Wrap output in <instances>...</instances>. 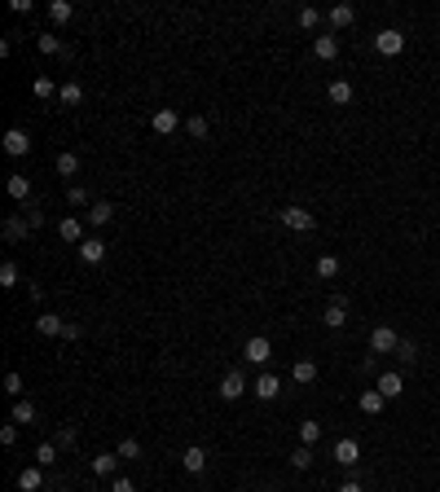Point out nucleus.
I'll use <instances>...</instances> for the list:
<instances>
[{"mask_svg": "<svg viewBox=\"0 0 440 492\" xmlns=\"http://www.w3.org/2000/svg\"><path fill=\"white\" fill-rule=\"evenodd\" d=\"M396 343H401V334L392 330V325H374V330H370V352L387 356V352H396Z\"/></svg>", "mask_w": 440, "mask_h": 492, "instance_id": "4", "label": "nucleus"}, {"mask_svg": "<svg viewBox=\"0 0 440 492\" xmlns=\"http://www.w3.org/2000/svg\"><path fill=\"white\" fill-rule=\"evenodd\" d=\"M396 360H401V365H414V360H418V348H414V339H401L396 343V352H392Z\"/></svg>", "mask_w": 440, "mask_h": 492, "instance_id": "34", "label": "nucleus"}, {"mask_svg": "<svg viewBox=\"0 0 440 492\" xmlns=\"http://www.w3.org/2000/svg\"><path fill=\"white\" fill-rule=\"evenodd\" d=\"M75 439H79V431H75V426H67V431L58 435V449H75Z\"/></svg>", "mask_w": 440, "mask_h": 492, "instance_id": "44", "label": "nucleus"}, {"mask_svg": "<svg viewBox=\"0 0 440 492\" xmlns=\"http://www.w3.org/2000/svg\"><path fill=\"white\" fill-rule=\"evenodd\" d=\"M242 356H247L251 365H269V356H273V339H269V334H251V339H247V348H242Z\"/></svg>", "mask_w": 440, "mask_h": 492, "instance_id": "3", "label": "nucleus"}, {"mask_svg": "<svg viewBox=\"0 0 440 492\" xmlns=\"http://www.w3.org/2000/svg\"><path fill=\"white\" fill-rule=\"evenodd\" d=\"M291 378L308 387V383L317 378V360H295V365H291Z\"/></svg>", "mask_w": 440, "mask_h": 492, "instance_id": "23", "label": "nucleus"}, {"mask_svg": "<svg viewBox=\"0 0 440 492\" xmlns=\"http://www.w3.org/2000/svg\"><path fill=\"white\" fill-rule=\"evenodd\" d=\"M295 18H300V27H304V31H313V27H321V13H317L313 5H304V9L295 13Z\"/></svg>", "mask_w": 440, "mask_h": 492, "instance_id": "39", "label": "nucleus"}, {"mask_svg": "<svg viewBox=\"0 0 440 492\" xmlns=\"http://www.w3.org/2000/svg\"><path fill=\"white\" fill-rule=\"evenodd\" d=\"M67 203H71V207H93V198H88V189H84V185H71Z\"/></svg>", "mask_w": 440, "mask_h": 492, "instance_id": "40", "label": "nucleus"}, {"mask_svg": "<svg viewBox=\"0 0 440 492\" xmlns=\"http://www.w3.org/2000/svg\"><path fill=\"white\" fill-rule=\"evenodd\" d=\"M5 391L22 400V374H13V369H9V374H5Z\"/></svg>", "mask_w": 440, "mask_h": 492, "instance_id": "42", "label": "nucleus"}, {"mask_svg": "<svg viewBox=\"0 0 440 492\" xmlns=\"http://www.w3.org/2000/svg\"><path fill=\"white\" fill-rule=\"evenodd\" d=\"M374 387H379L387 400H396L401 391H405V378H401V374H379V383H374Z\"/></svg>", "mask_w": 440, "mask_h": 492, "instance_id": "22", "label": "nucleus"}, {"mask_svg": "<svg viewBox=\"0 0 440 492\" xmlns=\"http://www.w3.org/2000/svg\"><path fill=\"white\" fill-rule=\"evenodd\" d=\"M58 102H62V106H79V102H84V88H79L75 79H67V84L58 88Z\"/></svg>", "mask_w": 440, "mask_h": 492, "instance_id": "26", "label": "nucleus"}, {"mask_svg": "<svg viewBox=\"0 0 440 492\" xmlns=\"http://www.w3.org/2000/svg\"><path fill=\"white\" fill-rule=\"evenodd\" d=\"M5 189H9V198H13V203H27V198H31V180H27V176H18V172L5 180Z\"/></svg>", "mask_w": 440, "mask_h": 492, "instance_id": "21", "label": "nucleus"}, {"mask_svg": "<svg viewBox=\"0 0 440 492\" xmlns=\"http://www.w3.org/2000/svg\"><path fill=\"white\" fill-rule=\"evenodd\" d=\"M321 321H326V330H344V321H348V299H331V303H326V313H321Z\"/></svg>", "mask_w": 440, "mask_h": 492, "instance_id": "11", "label": "nucleus"}, {"mask_svg": "<svg viewBox=\"0 0 440 492\" xmlns=\"http://www.w3.org/2000/svg\"><path fill=\"white\" fill-rule=\"evenodd\" d=\"M313 57L317 62H335L339 57V36H335V31H326V36L313 40Z\"/></svg>", "mask_w": 440, "mask_h": 492, "instance_id": "12", "label": "nucleus"}, {"mask_svg": "<svg viewBox=\"0 0 440 492\" xmlns=\"http://www.w3.org/2000/svg\"><path fill=\"white\" fill-rule=\"evenodd\" d=\"M278 220L291 228V233H313V228H317V216H313L308 207H282Z\"/></svg>", "mask_w": 440, "mask_h": 492, "instance_id": "1", "label": "nucleus"}, {"mask_svg": "<svg viewBox=\"0 0 440 492\" xmlns=\"http://www.w3.org/2000/svg\"><path fill=\"white\" fill-rule=\"evenodd\" d=\"M36 330H40L44 339H67V321H62L58 313H40V317H36Z\"/></svg>", "mask_w": 440, "mask_h": 492, "instance_id": "10", "label": "nucleus"}, {"mask_svg": "<svg viewBox=\"0 0 440 492\" xmlns=\"http://www.w3.org/2000/svg\"><path fill=\"white\" fill-rule=\"evenodd\" d=\"M326 97H331L335 106H348L352 102V84H348V79H335V84L326 88Z\"/></svg>", "mask_w": 440, "mask_h": 492, "instance_id": "25", "label": "nucleus"}, {"mask_svg": "<svg viewBox=\"0 0 440 492\" xmlns=\"http://www.w3.org/2000/svg\"><path fill=\"white\" fill-rule=\"evenodd\" d=\"M53 462H58V439H44L36 449V466H53Z\"/></svg>", "mask_w": 440, "mask_h": 492, "instance_id": "33", "label": "nucleus"}, {"mask_svg": "<svg viewBox=\"0 0 440 492\" xmlns=\"http://www.w3.org/2000/svg\"><path fill=\"white\" fill-rule=\"evenodd\" d=\"M40 488H44V466L18 470V492H40Z\"/></svg>", "mask_w": 440, "mask_h": 492, "instance_id": "19", "label": "nucleus"}, {"mask_svg": "<svg viewBox=\"0 0 440 492\" xmlns=\"http://www.w3.org/2000/svg\"><path fill=\"white\" fill-rule=\"evenodd\" d=\"M308 466H313V449L300 444L295 453H291V470H308Z\"/></svg>", "mask_w": 440, "mask_h": 492, "instance_id": "37", "label": "nucleus"}, {"mask_svg": "<svg viewBox=\"0 0 440 492\" xmlns=\"http://www.w3.org/2000/svg\"><path fill=\"white\" fill-rule=\"evenodd\" d=\"M313 273L321 277V282H335V277H339V255H321Z\"/></svg>", "mask_w": 440, "mask_h": 492, "instance_id": "27", "label": "nucleus"}, {"mask_svg": "<svg viewBox=\"0 0 440 492\" xmlns=\"http://www.w3.org/2000/svg\"><path fill=\"white\" fill-rule=\"evenodd\" d=\"M58 238H62V242H75V246H79V242H84V220H75V216H62V220H58Z\"/></svg>", "mask_w": 440, "mask_h": 492, "instance_id": "16", "label": "nucleus"}, {"mask_svg": "<svg viewBox=\"0 0 440 492\" xmlns=\"http://www.w3.org/2000/svg\"><path fill=\"white\" fill-rule=\"evenodd\" d=\"M115 470H119V453H97L93 457V474H97V479H115Z\"/></svg>", "mask_w": 440, "mask_h": 492, "instance_id": "17", "label": "nucleus"}, {"mask_svg": "<svg viewBox=\"0 0 440 492\" xmlns=\"http://www.w3.org/2000/svg\"><path fill=\"white\" fill-rule=\"evenodd\" d=\"M251 391H255L260 400H278V391H282V378H278V374H269V369H265V374H260V378H255V387H251Z\"/></svg>", "mask_w": 440, "mask_h": 492, "instance_id": "13", "label": "nucleus"}, {"mask_svg": "<svg viewBox=\"0 0 440 492\" xmlns=\"http://www.w3.org/2000/svg\"><path fill=\"white\" fill-rule=\"evenodd\" d=\"M185 132H189L194 141H207V132H211V123L203 119V114H189V119H185Z\"/></svg>", "mask_w": 440, "mask_h": 492, "instance_id": "28", "label": "nucleus"}, {"mask_svg": "<svg viewBox=\"0 0 440 492\" xmlns=\"http://www.w3.org/2000/svg\"><path fill=\"white\" fill-rule=\"evenodd\" d=\"M79 259H84V264H102V259H106V242L102 238H84V242H79Z\"/></svg>", "mask_w": 440, "mask_h": 492, "instance_id": "18", "label": "nucleus"}, {"mask_svg": "<svg viewBox=\"0 0 440 492\" xmlns=\"http://www.w3.org/2000/svg\"><path fill=\"white\" fill-rule=\"evenodd\" d=\"M119 462H137V457H141V444H137V439H119Z\"/></svg>", "mask_w": 440, "mask_h": 492, "instance_id": "38", "label": "nucleus"}, {"mask_svg": "<svg viewBox=\"0 0 440 492\" xmlns=\"http://www.w3.org/2000/svg\"><path fill=\"white\" fill-rule=\"evenodd\" d=\"M71 13H75L71 0H53V5H48V18L53 22H71Z\"/></svg>", "mask_w": 440, "mask_h": 492, "instance_id": "36", "label": "nucleus"}, {"mask_svg": "<svg viewBox=\"0 0 440 492\" xmlns=\"http://www.w3.org/2000/svg\"><path fill=\"white\" fill-rule=\"evenodd\" d=\"M58 88H62V84H53L48 75H36V84H31V93H36L40 102H48V97H58Z\"/></svg>", "mask_w": 440, "mask_h": 492, "instance_id": "29", "label": "nucleus"}, {"mask_svg": "<svg viewBox=\"0 0 440 492\" xmlns=\"http://www.w3.org/2000/svg\"><path fill=\"white\" fill-rule=\"evenodd\" d=\"M356 409H361V414H366V418H379V414H383V409H387V396H383V391H379V387H366V391H361V396H356Z\"/></svg>", "mask_w": 440, "mask_h": 492, "instance_id": "6", "label": "nucleus"}, {"mask_svg": "<svg viewBox=\"0 0 440 492\" xmlns=\"http://www.w3.org/2000/svg\"><path fill=\"white\" fill-rule=\"evenodd\" d=\"M150 128H154V132H159V137H172V132H176V128H185V123H181V114H176L172 106H163V110H154V119H150Z\"/></svg>", "mask_w": 440, "mask_h": 492, "instance_id": "8", "label": "nucleus"}, {"mask_svg": "<svg viewBox=\"0 0 440 492\" xmlns=\"http://www.w3.org/2000/svg\"><path fill=\"white\" fill-rule=\"evenodd\" d=\"M374 53H379V57H401L405 53V31L383 27L379 36H374Z\"/></svg>", "mask_w": 440, "mask_h": 492, "instance_id": "2", "label": "nucleus"}, {"mask_svg": "<svg viewBox=\"0 0 440 492\" xmlns=\"http://www.w3.org/2000/svg\"><path fill=\"white\" fill-rule=\"evenodd\" d=\"M326 22H331L335 31H344V27H352V22H356V9H352V5H335L331 13H326Z\"/></svg>", "mask_w": 440, "mask_h": 492, "instance_id": "20", "label": "nucleus"}, {"mask_svg": "<svg viewBox=\"0 0 440 492\" xmlns=\"http://www.w3.org/2000/svg\"><path fill=\"white\" fill-rule=\"evenodd\" d=\"M331 457H335V462H339V466H356V462H361V444H356V439H352V435H344V439H335V449H331Z\"/></svg>", "mask_w": 440, "mask_h": 492, "instance_id": "5", "label": "nucleus"}, {"mask_svg": "<svg viewBox=\"0 0 440 492\" xmlns=\"http://www.w3.org/2000/svg\"><path fill=\"white\" fill-rule=\"evenodd\" d=\"M110 492H137V484L124 479V474H115V479H110Z\"/></svg>", "mask_w": 440, "mask_h": 492, "instance_id": "45", "label": "nucleus"}, {"mask_svg": "<svg viewBox=\"0 0 440 492\" xmlns=\"http://www.w3.org/2000/svg\"><path fill=\"white\" fill-rule=\"evenodd\" d=\"M0 444H5V449L18 444V422H5V426H0Z\"/></svg>", "mask_w": 440, "mask_h": 492, "instance_id": "41", "label": "nucleus"}, {"mask_svg": "<svg viewBox=\"0 0 440 492\" xmlns=\"http://www.w3.org/2000/svg\"><path fill=\"white\" fill-rule=\"evenodd\" d=\"M13 422H18V426H31V422H36V404H31V400H18V404H13Z\"/></svg>", "mask_w": 440, "mask_h": 492, "instance_id": "35", "label": "nucleus"}, {"mask_svg": "<svg viewBox=\"0 0 440 492\" xmlns=\"http://www.w3.org/2000/svg\"><path fill=\"white\" fill-rule=\"evenodd\" d=\"M5 154H13V158L31 154V137H27V128H9V132H5Z\"/></svg>", "mask_w": 440, "mask_h": 492, "instance_id": "9", "label": "nucleus"}, {"mask_svg": "<svg viewBox=\"0 0 440 492\" xmlns=\"http://www.w3.org/2000/svg\"><path fill=\"white\" fill-rule=\"evenodd\" d=\"M317 439H321V422H313V418H308V422H300V444H308V449H313Z\"/></svg>", "mask_w": 440, "mask_h": 492, "instance_id": "32", "label": "nucleus"}, {"mask_svg": "<svg viewBox=\"0 0 440 492\" xmlns=\"http://www.w3.org/2000/svg\"><path fill=\"white\" fill-rule=\"evenodd\" d=\"M265 492H273V488H265Z\"/></svg>", "mask_w": 440, "mask_h": 492, "instance_id": "47", "label": "nucleus"}, {"mask_svg": "<svg viewBox=\"0 0 440 492\" xmlns=\"http://www.w3.org/2000/svg\"><path fill=\"white\" fill-rule=\"evenodd\" d=\"M22 233H31V224H22V220H9V224H5V238H9V242L22 238Z\"/></svg>", "mask_w": 440, "mask_h": 492, "instance_id": "43", "label": "nucleus"}, {"mask_svg": "<svg viewBox=\"0 0 440 492\" xmlns=\"http://www.w3.org/2000/svg\"><path fill=\"white\" fill-rule=\"evenodd\" d=\"M220 400H242V391H247V378H242V369H229V374H225V378H220Z\"/></svg>", "mask_w": 440, "mask_h": 492, "instance_id": "7", "label": "nucleus"}, {"mask_svg": "<svg viewBox=\"0 0 440 492\" xmlns=\"http://www.w3.org/2000/svg\"><path fill=\"white\" fill-rule=\"evenodd\" d=\"M53 168H58V176H75V172H79V154H71V150H62V154H58V163H53Z\"/></svg>", "mask_w": 440, "mask_h": 492, "instance_id": "30", "label": "nucleus"}, {"mask_svg": "<svg viewBox=\"0 0 440 492\" xmlns=\"http://www.w3.org/2000/svg\"><path fill=\"white\" fill-rule=\"evenodd\" d=\"M36 44H40V53H48V57H67V44H62V40L53 36V31H44V36H40Z\"/></svg>", "mask_w": 440, "mask_h": 492, "instance_id": "24", "label": "nucleus"}, {"mask_svg": "<svg viewBox=\"0 0 440 492\" xmlns=\"http://www.w3.org/2000/svg\"><path fill=\"white\" fill-rule=\"evenodd\" d=\"M181 466H185L189 474H203V470H207V449H203V444H189V449L181 453Z\"/></svg>", "mask_w": 440, "mask_h": 492, "instance_id": "14", "label": "nucleus"}, {"mask_svg": "<svg viewBox=\"0 0 440 492\" xmlns=\"http://www.w3.org/2000/svg\"><path fill=\"white\" fill-rule=\"evenodd\" d=\"M339 492H366V488L356 484V479H344V484H339Z\"/></svg>", "mask_w": 440, "mask_h": 492, "instance_id": "46", "label": "nucleus"}, {"mask_svg": "<svg viewBox=\"0 0 440 492\" xmlns=\"http://www.w3.org/2000/svg\"><path fill=\"white\" fill-rule=\"evenodd\" d=\"M22 282V273H18V264H13V259H5V264H0V286H5V290H13V286H18Z\"/></svg>", "mask_w": 440, "mask_h": 492, "instance_id": "31", "label": "nucleus"}, {"mask_svg": "<svg viewBox=\"0 0 440 492\" xmlns=\"http://www.w3.org/2000/svg\"><path fill=\"white\" fill-rule=\"evenodd\" d=\"M84 220H88L93 228H102V224H110V220H115V207H110L106 198H97V203L84 211Z\"/></svg>", "mask_w": 440, "mask_h": 492, "instance_id": "15", "label": "nucleus"}]
</instances>
